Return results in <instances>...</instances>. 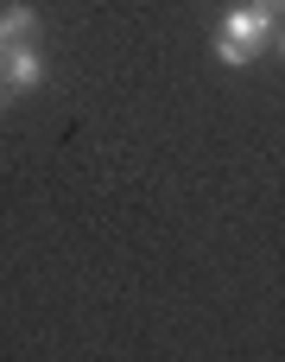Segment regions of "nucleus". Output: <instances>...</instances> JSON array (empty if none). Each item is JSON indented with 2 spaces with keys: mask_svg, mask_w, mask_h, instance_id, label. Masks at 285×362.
<instances>
[{
  "mask_svg": "<svg viewBox=\"0 0 285 362\" xmlns=\"http://www.w3.org/2000/svg\"><path fill=\"white\" fill-rule=\"evenodd\" d=\"M216 32H229L235 45H248V51L260 57V51L273 45V32H279V13H273V6H260V0H235V6L216 19Z\"/></svg>",
  "mask_w": 285,
  "mask_h": 362,
  "instance_id": "nucleus-1",
  "label": "nucleus"
},
{
  "mask_svg": "<svg viewBox=\"0 0 285 362\" xmlns=\"http://www.w3.org/2000/svg\"><path fill=\"white\" fill-rule=\"evenodd\" d=\"M44 83V51L32 45V38H13L6 51H0V89L6 95H25V89H38Z\"/></svg>",
  "mask_w": 285,
  "mask_h": 362,
  "instance_id": "nucleus-2",
  "label": "nucleus"
},
{
  "mask_svg": "<svg viewBox=\"0 0 285 362\" xmlns=\"http://www.w3.org/2000/svg\"><path fill=\"white\" fill-rule=\"evenodd\" d=\"M38 32V6L32 0H13V6H0V38L13 45V38H32Z\"/></svg>",
  "mask_w": 285,
  "mask_h": 362,
  "instance_id": "nucleus-3",
  "label": "nucleus"
},
{
  "mask_svg": "<svg viewBox=\"0 0 285 362\" xmlns=\"http://www.w3.org/2000/svg\"><path fill=\"white\" fill-rule=\"evenodd\" d=\"M210 51H216L229 70H248V64H254V51H248V45H235L229 32H210Z\"/></svg>",
  "mask_w": 285,
  "mask_h": 362,
  "instance_id": "nucleus-4",
  "label": "nucleus"
},
{
  "mask_svg": "<svg viewBox=\"0 0 285 362\" xmlns=\"http://www.w3.org/2000/svg\"><path fill=\"white\" fill-rule=\"evenodd\" d=\"M260 6H273V13H285V0H260Z\"/></svg>",
  "mask_w": 285,
  "mask_h": 362,
  "instance_id": "nucleus-5",
  "label": "nucleus"
},
{
  "mask_svg": "<svg viewBox=\"0 0 285 362\" xmlns=\"http://www.w3.org/2000/svg\"><path fill=\"white\" fill-rule=\"evenodd\" d=\"M273 38H279V57H285V25H279V32H273Z\"/></svg>",
  "mask_w": 285,
  "mask_h": 362,
  "instance_id": "nucleus-6",
  "label": "nucleus"
},
{
  "mask_svg": "<svg viewBox=\"0 0 285 362\" xmlns=\"http://www.w3.org/2000/svg\"><path fill=\"white\" fill-rule=\"evenodd\" d=\"M0 51H6V38H0Z\"/></svg>",
  "mask_w": 285,
  "mask_h": 362,
  "instance_id": "nucleus-7",
  "label": "nucleus"
},
{
  "mask_svg": "<svg viewBox=\"0 0 285 362\" xmlns=\"http://www.w3.org/2000/svg\"><path fill=\"white\" fill-rule=\"evenodd\" d=\"M0 95H6V89H0Z\"/></svg>",
  "mask_w": 285,
  "mask_h": 362,
  "instance_id": "nucleus-8",
  "label": "nucleus"
}]
</instances>
